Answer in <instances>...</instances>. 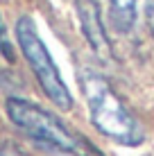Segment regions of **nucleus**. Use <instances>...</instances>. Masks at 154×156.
I'll use <instances>...</instances> for the list:
<instances>
[{"instance_id":"8","label":"nucleus","mask_w":154,"mask_h":156,"mask_svg":"<svg viewBox=\"0 0 154 156\" xmlns=\"http://www.w3.org/2000/svg\"><path fill=\"white\" fill-rule=\"evenodd\" d=\"M0 156H23V154H20L14 145H2V147H0Z\"/></svg>"},{"instance_id":"6","label":"nucleus","mask_w":154,"mask_h":156,"mask_svg":"<svg viewBox=\"0 0 154 156\" xmlns=\"http://www.w3.org/2000/svg\"><path fill=\"white\" fill-rule=\"evenodd\" d=\"M0 57H5L7 61H14V48L7 39V27L2 23V16H0Z\"/></svg>"},{"instance_id":"3","label":"nucleus","mask_w":154,"mask_h":156,"mask_svg":"<svg viewBox=\"0 0 154 156\" xmlns=\"http://www.w3.org/2000/svg\"><path fill=\"white\" fill-rule=\"evenodd\" d=\"M16 41H18V48L23 52L27 66L32 68L36 82H39L41 90L45 93V98L61 111H70L73 109V95L68 90L66 82L61 79V73L57 68L55 59H52L50 50L45 48L43 39H41L39 30H36L34 20L30 16H20L16 20V27H14Z\"/></svg>"},{"instance_id":"7","label":"nucleus","mask_w":154,"mask_h":156,"mask_svg":"<svg viewBox=\"0 0 154 156\" xmlns=\"http://www.w3.org/2000/svg\"><path fill=\"white\" fill-rule=\"evenodd\" d=\"M145 23H147V30H150V34L154 39V0H147V5H145Z\"/></svg>"},{"instance_id":"4","label":"nucleus","mask_w":154,"mask_h":156,"mask_svg":"<svg viewBox=\"0 0 154 156\" xmlns=\"http://www.w3.org/2000/svg\"><path fill=\"white\" fill-rule=\"evenodd\" d=\"M75 12H77L82 34L86 39L88 48L93 50V55L102 63H111L113 61V48H111L109 34H107L104 23H102L100 2L98 0H75Z\"/></svg>"},{"instance_id":"1","label":"nucleus","mask_w":154,"mask_h":156,"mask_svg":"<svg viewBox=\"0 0 154 156\" xmlns=\"http://www.w3.org/2000/svg\"><path fill=\"white\" fill-rule=\"evenodd\" d=\"M79 86L86 98L88 115H91L93 127L109 140L125 145V147H138L145 140L141 122L136 115L125 106V102L118 98L113 86L104 75L95 70H82L79 75Z\"/></svg>"},{"instance_id":"2","label":"nucleus","mask_w":154,"mask_h":156,"mask_svg":"<svg viewBox=\"0 0 154 156\" xmlns=\"http://www.w3.org/2000/svg\"><path fill=\"white\" fill-rule=\"evenodd\" d=\"M7 115L14 127H18L27 138H32L34 143H39L45 149L70 154V156H104L93 143H88L84 136L75 133L55 113H50L48 109L34 104L30 100L9 98Z\"/></svg>"},{"instance_id":"5","label":"nucleus","mask_w":154,"mask_h":156,"mask_svg":"<svg viewBox=\"0 0 154 156\" xmlns=\"http://www.w3.org/2000/svg\"><path fill=\"white\" fill-rule=\"evenodd\" d=\"M136 2L138 0H109V20L123 34L136 23Z\"/></svg>"}]
</instances>
